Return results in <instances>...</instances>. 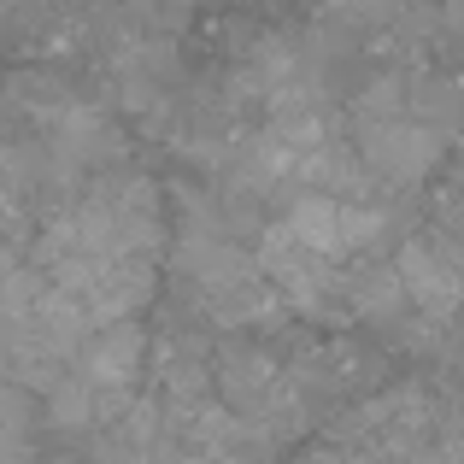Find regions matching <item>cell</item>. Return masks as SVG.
<instances>
[{
    "label": "cell",
    "mask_w": 464,
    "mask_h": 464,
    "mask_svg": "<svg viewBox=\"0 0 464 464\" xmlns=\"http://www.w3.org/2000/svg\"><path fill=\"white\" fill-rule=\"evenodd\" d=\"M400 288L418 300L423 312L447 317L464 306V253L441 236H423L400 253Z\"/></svg>",
    "instance_id": "6da1fadb"
}]
</instances>
